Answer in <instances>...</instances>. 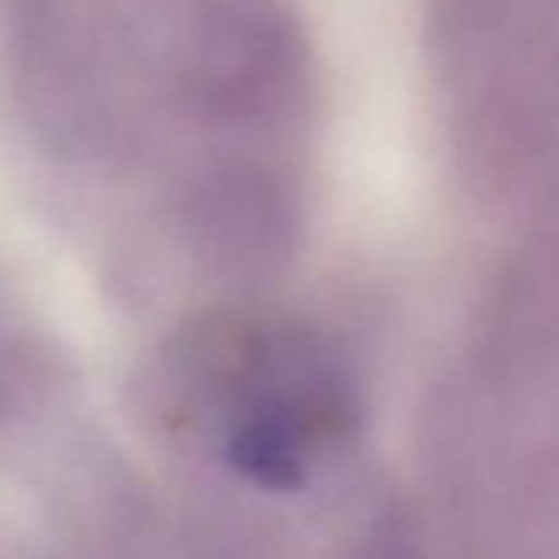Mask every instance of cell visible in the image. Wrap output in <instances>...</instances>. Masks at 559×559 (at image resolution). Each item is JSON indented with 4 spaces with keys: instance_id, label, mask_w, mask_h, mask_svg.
<instances>
[{
    "instance_id": "6da1fadb",
    "label": "cell",
    "mask_w": 559,
    "mask_h": 559,
    "mask_svg": "<svg viewBox=\"0 0 559 559\" xmlns=\"http://www.w3.org/2000/svg\"><path fill=\"white\" fill-rule=\"evenodd\" d=\"M185 237L194 260L230 284H260L284 270L294 247V204L273 175L224 165L185 198Z\"/></svg>"
},
{
    "instance_id": "7a4b0ae2",
    "label": "cell",
    "mask_w": 559,
    "mask_h": 559,
    "mask_svg": "<svg viewBox=\"0 0 559 559\" xmlns=\"http://www.w3.org/2000/svg\"><path fill=\"white\" fill-rule=\"evenodd\" d=\"M297 47L273 0H207L188 44V76L211 112H263L294 76Z\"/></svg>"
},
{
    "instance_id": "3957f363",
    "label": "cell",
    "mask_w": 559,
    "mask_h": 559,
    "mask_svg": "<svg viewBox=\"0 0 559 559\" xmlns=\"http://www.w3.org/2000/svg\"><path fill=\"white\" fill-rule=\"evenodd\" d=\"M34 376L31 343L0 317V412H8Z\"/></svg>"
}]
</instances>
